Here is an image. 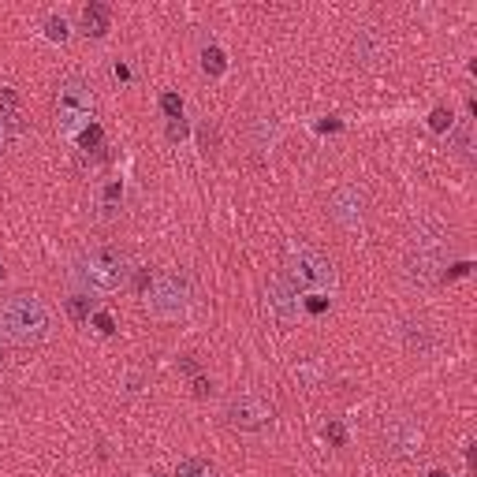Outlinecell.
Returning <instances> with one entry per match:
<instances>
[{"mask_svg": "<svg viewBox=\"0 0 477 477\" xmlns=\"http://www.w3.org/2000/svg\"><path fill=\"white\" fill-rule=\"evenodd\" d=\"M161 112L168 119H183V97L179 94H164L161 97Z\"/></svg>", "mask_w": 477, "mask_h": 477, "instance_id": "ac0fdd59", "label": "cell"}, {"mask_svg": "<svg viewBox=\"0 0 477 477\" xmlns=\"http://www.w3.org/2000/svg\"><path fill=\"white\" fill-rule=\"evenodd\" d=\"M94 325H97V332H101V336H112V332H116V321L108 317V314H97V317H94Z\"/></svg>", "mask_w": 477, "mask_h": 477, "instance_id": "cb8c5ba5", "label": "cell"}, {"mask_svg": "<svg viewBox=\"0 0 477 477\" xmlns=\"http://www.w3.org/2000/svg\"><path fill=\"white\" fill-rule=\"evenodd\" d=\"M213 142H216V134L209 131V123H205V127H201V145H205V153H209V145H213Z\"/></svg>", "mask_w": 477, "mask_h": 477, "instance_id": "f546056e", "label": "cell"}, {"mask_svg": "<svg viewBox=\"0 0 477 477\" xmlns=\"http://www.w3.org/2000/svg\"><path fill=\"white\" fill-rule=\"evenodd\" d=\"M403 343H407L410 354H425V351H433L436 336L425 321H410V325H403Z\"/></svg>", "mask_w": 477, "mask_h": 477, "instance_id": "7c38bea8", "label": "cell"}, {"mask_svg": "<svg viewBox=\"0 0 477 477\" xmlns=\"http://www.w3.org/2000/svg\"><path fill=\"white\" fill-rule=\"evenodd\" d=\"M209 392H213V384H209V380H205V377H201V373H198V377H194V396H198V399H205Z\"/></svg>", "mask_w": 477, "mask_h": 477, "instance_id": "4316f807", "label": "cell"}, {"mask_svg": "<svg viewBox=\"0 0 477 477\" xmlns=\"http://www.w3.org/2000/svg\"><path fill=\"white\" fill-rule=\"evenodd\" d=\"M176 477H213V470H209L205 458H183Z\"/></svg>", "mask_w": 477, "mask_h": 477, "instance_id": "5bb4252c", "label": "cell"}, {"mask_svg": "<svg viewBox=\"0 0 477 477\" xmlns=\"http://www.w3.org/2000/svg\"><path fill=\"white\" fill-rule=\"evenodd\" d=\"M321 131H339V119H336V116L325 119V123H321Z\"/></svg>", "mask_w": 477, "mask_h": 477, "instance_id": "4dcf8cb0", "label": "cell"}, {"mask_svg": "<svg viewBox=\"0 0 477 477\" xmlns=\"http://www.w3.org/2000/svg\"><path fill=\"white\" fill-rule=\"evenodd\" d=\"M108 26H112V12H108L105 4H97V0H90V4L82 8V34H86V38H105Z\"/></svg>", "mask_w": 477, "mask_h": 477, "instance_id": "8fae6325", "label": "cell"}, {"mask_svg": "<svg viewBox=\"0 0 477 477\" xmlns=\"http://www.w3.org/2000/svg\"><path fill=\"white\" fill-rule=\"evenodd\" d=\"M0 280H4V265H0Z\"/></svg>", "mask_w": 477, "mask_h": 477, "instance_id": "d6a6232c", "label": "cell"}, {"mask_svg": "<svg viewBox=\"0 0 477 477\" xmlns=\"http://www.w3.org/2000/svg\"><path fill=\"white\" fill-rule=\"evenodd\" d=\"M179 369H183V373H190V377H198V362H194V358H183Z\"/></svg>", "mask_w": 477, "mask_h": 477, "instance_id": "f1b7e54d", "label": "cell"}, {"mask_svg": "<svg viewBox=\"0 0 477 477\" xmlns=\"http://www.w3.org/2000/svg\"><path fill=\"white\" fill-rule=\"evenodd\" d=\"M45 26H49V38H52V41H63V38H68V23H63L60 15H52V19L45 23Z\"/></svg>", "mask_w": 477, "mask_h": 477, "instance_id": "7402d4cb", "label": "cell"}, {"mask_svg": "<svg viewBox=\"0 0 477 477\" xmlns=\"http://www.w3.org/2000/svg\"><path fill=\"white\" fill-rule=\"evenodd\" d=\"M332 216H336L343 227H358V224L365 220V194H362L358 187L336 190V198H332Z\"/></svg>", "mask_w": 477, "mask_h": 477, "instance_id": "30bf717a", "label": "cell"}, {"mask_svg": "<svg viewBox=\"0 0 477 477\" xmlns=\"http://www.w3.org/2000/svg\"><path fill=\"white\" fill-rule=\"evenodd\" d=\"M447 250H451V235L436 232V227H421L410 238V250H407V276L414 283H433L444 276V265H447Z\"/></svg>", "mask_w": 477, "mask_h": 477, "instance_id": "3957f363", "label": "cell"}, {"mask_svg": "<svg viewBox=\"0 0 477 477\" xmlns=\"http://www.w3.org/2000/svg\"><path fill=\"white\" fill-rule=\"evenodd\" d=\"M75 276L90 295H116L131 276V261L119 246H90L75 265Z\"/></svg>", "mask_w": 477, "mask_h": 477, "instance_id": "7a4b0ae2", "label": "cell"}, {"mask_svg": "<svg viewBox=\"0 0 477 477\" xmlns=\"http://www.w3.org/2000/svg\"><path fill=\"white\" fill-rule=\"evenodd\" d=\"M224 68H227V60H224V52L216 49V45H209L205 52H201V71H205V75H224Z\"/></svg>", "mask_w": 477, "mask_h": 477, "instance_id": "4fadbf2b", "label": "cell"}, {"mask_svg": "<svg viewBox=\"0 0 477 477\" xmlns=\"http://www.w3.org/2000/svg\"><path fill=\"white\" fill-rule=\"evenodd\" d=\"M421 429L414 425L410 418H396L384 425V451L388 455H399V458H410L421 451Z\"/></svg>", "mask_w": 477, "mask_h": 477, "instance_id": "ba28073f", "label": "cell"}, {"mask_svg": "<svg viewBox=\"0 0 477 477\" xmlns=\"http://www.w3.org/2000/svg\"><path fill=\"white\" fill-rule=\"evenodd\" d=\"M19 105V97H15V90H0V112H12V108Z\"/></svg>", "mask_w": 477, "mask_h": 477, "instance_id": "d4e9b609", "label": "cell"}, {"mask_svg": "<svg viewBox=\"0 0 477 477\" xmlns=\"http://www.w3.org/2000/svg\"><path fill=\"white\" fill-rule=\"evenodd\" d=\"M68 314H71V321H86L90 317V295L68 298Z\"/></svg>", "mask_w": 477, "mask_h": 477, "instance_id": "d6986e66", "label": "cell"}, {"mask_svg": "<svg viewBox=\"0 0 477 477\" xmlns=\"http://www.w3.org/2000/svg\"><path fill=\"white\" fill-rule=\"evenodd\" d=\"M101 139H105V134H101V127H97V123H90L86 131L79 134V150H86V153H97L101 145H105Z\"/></svg>", "mask_w": 477, "mask_h": 477, "instance_id": "2e32d148", "label": "cell"}, {"mask_svg": "<svg viewBox=\"0 0 477 477\" xmlns=\"http://www.w3.org/2000/svg\"><path fill=\"white\" fill-rule=\"evenodd\" d=\"M49 336V309L38 295H8L0 298V343L8 347H34Z\"/></svg>", "mask_w": 477, "mask_h": 477, "instance_id": "6da1fadb", "label": "cell"}, {"mask_svg": "<svg viewBox=\"0 0 477 477\" xmlns=\"http://www.w3.org/2000/svg\"><path fill=\"white\" fill-rule=\"evenodd\" d=\"M325 436L332 440L336 447H343V444H347V429L339 425V421H328V425H325Z\"/></svg>", "mask_w": 477, "mask_h": 477, "instance_id": "44dd1931", "label": "cell"}, {"mask_svg": "<svg viewBox=\"0 0 477 477\" xmlns=\"http://www.w3.org/2000/svg\"><path fill=\"white\" fill-rule=\"evenodd\" d=\"M283 280L295 291H309V295H332L336 291V269L328 258H321L309 246H298V250L287 254L283 261Z\"/></svg>", "mask_w": 477, "mask_h": 477, "instance_id": "277c9868", "label": "cell"}, {"mask_svg": "<svg viewBox=\"0 0 477 477\" xmlns=\"http://www.w3.org/2000/svg\"><path fill=\"white\" fill-rule=\"evenodd\" d=\"M145 306L161 321H179L190 309V280L183 272H161V276H153Z\"/></svg>", "mask_w": 477, "mask_h": 477, "instance_id": "8992f818", "label": "cell"}, {"mask_svg": "<svg viewBox=\"0 0 477 477\" xmlns=\"http://www.w3.org/2000/svg\"><path fill=\"white\" fill-rule=\"evenodd\" d=\"M451 145H455V153L458 157H470V123H458V127H451Z\"/></svg>", "mask_w": 477, "mask_h": 477, "instance_id": "9a60e30c", "label": "cell"}, {"mask_svg": "<svg viewBox=\"0 0 477 477\" xmlns=\"http://www.w3.org/2000/svg\"><path fill=\"white\" fill-rule=\"evenodd\" d=\"M123 201V183H108L105 187V209H116Z\"/></svg>", "mask_w": 477, "mask_h": 477, "instance_id": "ffe728a7", "label": "cell"}, {"mask_svg": "<svg viewBox=\"0 0 477 477\" xmlns=\"http://www.w3.org/2000/svg\"><path fill=\"white\" fill-rule=\"evenodd\" d=\"M429 127H433V131H451L455 127V116H451V108H433V112H429Z\"/></svg>", "mask_w": 477, "mask_h": 477, "instance_id": "e0dca14e", "label": "cell"}, {"mask_svg": "<svg viewBox=\"0 0 477 477\" xmlns=\"http://www.w3.org/2000/svg\"><path fill=\"white\" fill-rule=\"evenodd\" d=\"M265 306H269V314L276 317L280 325H291V321L298 317V291L283 276H276V280H269V287H265Z\"/></svg>", "mask_w": 477, "mask_h": 477, "instance_id": "9c48e42d", "label": "cell"}, {"mask_svg": "<svg viewBox=\"0 0 477 477\" xmlns=\"http://www.w3.org/2000/svg\"><path fill=\"white\" fill-rule=\"evenodd\" d=\"M94 123V94L82 79H63L57 86V131L63 139H79Z\"/></svg>", "mask_w": 477, "mask_h": 477, "instance_id": "5b68a950", "label": "cell"}, {"mask_svg": "<svg viewBox=\"0 0 477 477\" xmlns=\"http://www.w3.org/2000/svg\"><path fill=\"white\" fill-rule=\"evenodd\" d=\"M306 309H309V314H325V309H328V298H321V295H314V298L306 302Z\"/></svg>", "mask_w": 477, "mask_h": 477, "instance_id": "83f0119b", "label": "cell"}, {"mask_svg": "<svg viewBox=\"0 0 477 477\" xmlns=\"http://www.w3.org/2000/svg\"><path fill=\"white\" fill-rule=\"evenodd\" d=\"M429 477H447V474H444V470H433V474H429Z\"/></svg>", "mask_w": 477, "mask_h": 477, "instance_id": "1f68e13d", "label": "cell"}, {"mask_svg": "<svg viewBox=\"0 0 477 477\" xmlns=\"http://www.w3.org/2000/svg\"><path fill=\"white\" fill-rule=\"evenodd\" d=\"M224 421L238 433H258L272 421V403L254 396V392H243V396H235L232 403L224 407Z\"/></svg>", "mask_w": 477, "mask_h": 477, "instance_id": "52a82bcc", "label": "cell"}, {"mask_svg": "<svg viewBox=\"0 0 477 477\" xmlns=\"http://www.w3.org/2000/svg\"><path fill=\"white\" fill-rule=\"evenodd\" d=\"M470 272V261H458V265H451V269H444V280H455V276H466Z\"/></svg>", "mask_w": 477, "mask_h": 477, "instance_id": "484cf974", "label": "cell"}, {"mask_svg": "<svg viewBox=\"0 0 477 477\" xmlns=\"http://www.w3.org/2000/svg\"><path fill=\"white\" fill-rule=\"evenodd\" d=\"M168 139H172V142H183V139H187V123H183V119H168Z\"/></svg>", "mask_w": 477, "mask_h": 477, "instance_id": "603a6c76", "label": "cell"}]
</instances>
